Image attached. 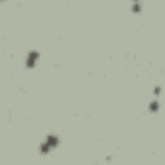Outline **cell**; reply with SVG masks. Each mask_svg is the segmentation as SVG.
<instances>
[{"label": "cell", "mask_w": 165, "mask_h": 165, "mask_svg": "<svg viewBox=\"0 0 165 165\" xmlns=\"http://www.w3.org/2000/svg\"><path fill=\"white\" fill-rule=\"evenodd\" d=\"M155 92H156V94H159V92H160V88H156V89H155Z\"/></svg>", "instance_id": "cell-6"}, {"label": "cell", "mask_w": 165, "mask_h": 165, "mask_svg": "<svg viewBox=\"0 0 165 165\" xmlns=\"http://www.w3.org/2000/svg\"><path fill=\"white\" fill-rule=\"evenodd\" d=\"M133 10H134V12H138V10H139V5L138 4H134L133 5Z\"/></svg>", "instance_id": "cell-5"}, {"label": "cell", "mask_w": 165, "mask_h": 165, "mask_svg": "<svg viewBox=\"0 0 165 165\" xmlns=\"http://www.w3.org/2000/svg\"><path fill=\"white\" fill-rule=\"evenodd\" d=\"M46 143L49 144V147H56L57 144H58V139H57V137H54V135H48Z\"/></svg>", "instance_id": "cell-2"}, {"label": "cell", "mask_w": 165, "mask_h": 165, "mask_svg": "<svg viewBox=\"0 0 165 165\" xmlns=\"http://www.w3.org/2000/svg\"><path fill=\"white\" fill-rule=\"evenodd\" d=\"M38 57H39L38 52H31L30 56H28V58H27V66L28 67H32L34 64H35V61L38 59Z\"/></svg>", "instance_id": "cell-1"}, {"label": "cell", "mask_w": 165, "mask_h": 165, "mask_svg": "<svg viewBox=\"0 0 165 165\" xmlns=\"http://www.w3.org/2000/svg\"><path fill=\"white\" fill-rule=\"evenodd\" d=\"M40 150H41L43 154H46V152L49 151V144L48 143H43V144H41V147H40Z\"/></svg>", "instance_id": "cell-3"}, {"label": "cell", "mask_w": 165, "mask_h": 165, "mask_svg": "<svg viewBox=\"0 0 165 165\" xmlns=\"http://www.w3.org/2000/svg\"><path fill=\"white\" fill-rule=\"evenodd\" d=\"M157 107H159V105H157V102H152L151 105H150V110L151 111H156Z\"/></svg>", "instance_id": "cell-4"}]
</instances>
